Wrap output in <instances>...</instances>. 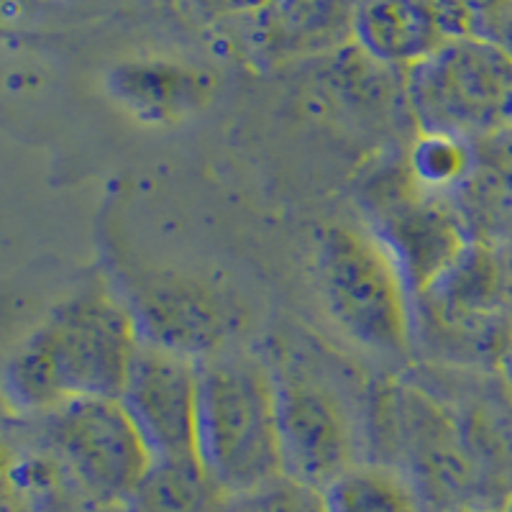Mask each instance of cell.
Segmentation results:
<instances>
[{
    "mask_svg": "<svg viewBox=\"0 0 512 512\" xmlns=\"http://www.w3.org/2000/svg\"><path fill=\"white\" fill-rule=\"evenodd\" d=\"M139 344L123 297L80 292L59 303L8 356V405L21 415H44L77 397H118Z\"/></svg>",
    "mask_w": 512,
    "mask_h": 512,
    "instance_id": "6da1fadb",
    "label": "cell"
},
{
    "mask_svg": "<svg viewBox=\"0 0 512 512\" xmlns=\"http://www.w3.org/2000/svg\"><path fill=\"white\" fill-rule=\"evenodd\" d=\"M364 448L369 461L408 474L431 512L495 505L454 413L408 372L369 392Z\"/></svg>",
    "mask_w": 512,
    "mask_h": 512,
    "instance_id": "7a4b0ae2",
    "label": "cell"
},
{
    "mask_svg": "<svg viewBox=\"0 0 512 512\" xmlns=\"http://www.w3.org/2000/svg\"><path fill=\"white\" fill-rule=\"evenodd\" d=\"M198 459L223 497L285 477L272 364L254 351L233 346L200 361Z\"/></svg>",
    "mask_w": 512,
    "mask_h": 512,
    "instance_id": "3957f363",
    "label": "cell"
},
{
    "mask_svg": "<svg viewBox=\"0 0 512 512\" xmlns=\"http://www.w3.org/2000/svg\"><path fill=\"white\" fill-rule=\"evenodd\" d=\"M315 277L328 315L361 349L413 356V297L395 259L369 226L331 223L315 246Z\"/></svg>",
    "mask_w": 512,
    "mask_h": 512,
    "instance_id": "277c9868",
    "label": "cell"
},
{
    "mask_svg": "<svg viewBox=\"0 0 512 512\" xmlns=\"http://www.w3.org/2000/svg\"><path fill=\"white\" fill-rule=\"evenodd\" d=\"M405 88L418 134L477 141L512 128V57L492 39L446 41L410 67Z\"/></svg>",
    "mask_w": 512,
    "mask_h": 512,
    "instance_id": "5b68a950",
    "label": "cell"
},
{
    "mask_svg": "<svg viewBox=\"0 0 512 512\" xmlns=\"http://www.w3.org/2000/svg\"><path fill=\"white\" fill-rule=\"evenodd\" d=\"M44 443L85 500L126 507L152 472V451L118 397H77L41 415Z\"/></svg>",
    "mask_w": 512,
    "mask_h": 512,
    "instance_id": "8992f818",
    "label": "cell"
},
{
    "mask_svg": "<svg viewBox=\"0 0 512 512\" xmlns=\"http://www.w3.org/2000/svg\"><path fill=\"white\" fill-rule=\"evenodd\" d=\"M361 200L367 226L392 254L410 297L438 280L472 244L451 198L425 190L405 157L369 175Z\"/></svg>",
    "mask_w": 512,
    "mask_h": 512,
    "instance_id": "52a82bcc",
    "label": "cell"
},
{
    "mask_svg": "<svg viewBox=\"0 0 512 512\" xmlns=\"http://www.w3.org/2000/svg\"><path fill=\"white\" fill-rule=\"evenodd\" d=\"M277 392L282 472L292 482L323 492L336 477L364 461V433L349 405L326 379L297 361H269Z\"/></svg>",
    "mask_w": 512,
    "mask_h": 512,
    "instance_id": "ba28073f",
    "label": "cell"
},
{
    "mask_svg": "<svg viewBox=\"0 0 512 512\" xmlns=\"http://www.w3.org/2000/svg\"><path fill=\"white\" fill-rule=\"evenodd\" d=\"M121 297L134 315L141 341L198 361L239 346V305L203 277L144 269L128 277Z\"/></svg>",
    "mask_w": 512,
    "mask_h": 512,
    "instance_id": "9c48e42d",
    "label": "cell"
},
{
    "mask_svg": "<svg viewBox=\"0 0 512 512\" xmlns=\"http://www.w3.org/2000/svg\"><path fill=\"white\" fill-rule=\"evenodd\" d=\"M154 464H200V361L141 341L118 395Z\"/></svg>",
    "mask_w": 512,
    "mask_h": 512,
    "instance_id": "30bf717a",
    "label": "cell"
},
{
    "mask_svg": "<svg viewBox=\"0 0 512 512\" xmlns=\"http://www.w3.org/2000/svg\"><path fill=\"white\" fill-rule=\"evenodd\" d=\"M408 374L454 413L466 446L487 484L489 500H512V390L502 372L413 361Z\"/></svg>",
    "mask_w": 512,
    "mask_h": 512,
    "instance_id": "8fae6325",
    "label": "cell"
},
{
    "mask_svg": "<svg viewBox=\"0 0 512 512\" xmlns=\"http://www.w3.org/2000/svg\"><path fill=\"white\" fill-rule=\"evenodd\" d=\"M356 0H264L249 13L251 47L267 62L326 57L354 41Z\"/></svg>",
    "mask_w": 512,
    "mask_h": 512,
    "instance_id": "7c38bea8",
    "label": "cell"
},
{
    "mask_svg": "<svg viewBox=\"0 0 512 512\" xmlns=\"http://www.w3.org/2000/svg\"><path fill=\"white\" fill-rule=\"evenodd\" d=\"M354 41L379 62L408 72L451 36L431 0H356Z\"/></svg>",
    "mask_w": 512,
    "mask_h": 512,
    "instance_id": "4fadbf2b",
    "label": "cell"
},
{
    "mask_svg": "<svg viewBox=\"0 0 512 512\" xmlns=\"http://www.w3.org/2000/svg\"><path fill=\"white\" fill-rule=\"evenodd\" d=\"M469 239L500 244L512 236V128L474 141V169L451 195Z\"/></svg>",
    "mask_w": 512,
    "mask_h": 512,
    "instance_id": "5bb4252c",
    "label": "cell"
},
{
    "mask_svg": "<svg viewBox=\"0 0 512 512\" xmlns=\"http://www.w3.org/2000/svg\"><path fill=\"white\" fill-rule=\"evenodd\" d=\"M323 512H431L405 472L382 461H356L320 492Z\"/></svg>",
    "mask_w": 512,
    "mask_h": 512,
    "instance_id": "9a60e30c",
    "label": "cell"
},
{
    "mask_svg": "<svg viewBox=\"0 0 512 512\" xmlns=\"http://www.w3.org/2000/svg\"><path fill=\"white\" fill-rule=\"evenodd\" d=\"M410 172L425 190L451 198L474 169V141L443 134H415L405 154Z\"/></svg>",
    "mask_w": 512,
    "mask_h": 512,
    "instance_id": "2e32d148",
    "label": "cell"
},
{
    "mask_svg": "<svg viewBox=\"0 0 512 512\" xmlns=\"http://www.w3.org/2000/svg\"><path fill=\"white\" fill-rule=\"evenodd\" d=\"M221 512H323L320 492L282 477L249 495L228 497Z\"/></svg>",
    "mask_w": 512,
    "mask_h": 512,
    "instance_id": "e0dca14e",
    "label": "cell"
},
{
    "mask_svg": "<svg viewBox=\"0 0 512 512\" xmlns=\"http://www.w3.org/2000/svg\"><path fill=\"white\" fill-rule=\"evenodd\" d=\"M507 3L510 0H431L451 39H461V36L489 39L497 13Z\"/></svg>",
    "mask_w": 512,
    "mask_h": 512,
    "instance_id": "ac0fdd59",
    "label": "cell"
},
{
    "mask_svg": "<svg viewBox=\"0 0 512 512\" xmlns=\"http://www.w3.org/2000/svg\"><path fill=\"white\" fill-rule=\"evenodd\" d=\"M492 259H495V280H497V305L500 313L512 320V236L510 239L492 244Z\"/></svg>",
    "mask_w": 512,
    "mask_h": 512,
    "instance_id": "d6986e66",
    "label": "cell"
},
{
    "mask_svg": "<svg viewBox=\"0 0 512 512\" xmlns=\"http://www.w3.org/2000/svg\"><path fill=\"white\" fill-rule=\"evenodd\" d=\"M489 39L497 41V44H500V47L512 57V0L502 8L500 13H497Z\"/></svg>",
    "mask_w": 512,
    "mask_h": 512,
    "instance_id": "ffe728a7",
    "label": "cell"
},
{
    "mask_svg": "<svg viewBox=\"0 0 512 512\" xmlns=\"http://www.w3.org/2000/svg\"><path fill=\"white\" fill-rule=\"evenodd\" d=\"M210 6H216V8H221V11H246V13H251V11H256V8L262 6L264 0H208Z\"/></svg>",
    "mask_w": 512,
    "mask_h": 512,
    "instance_id": "44dd1931",
    "label": "cell"
},
{
    "mask_svg": "<svg viewBox=\"0 0 512 512\" xmlns=\"http://www.w3.org/2000/svg\"><path fill=\"white\" fill-rule=\"evenodd\" d=\"M461 512H512L510 505H484V507H469Z\"/></svg>",
    "mask_w": 512,
    "mask_h": 512,
    "instance_id": "7402d4cb",
    "label": "cell"
},
{
    "mask_svg": "<svg viewBox=\"0 0 512 512\" xmlns=\"http://www.w3.org/2000/svg\"><path fill=\"white\" fill-rule=\"evenodd\" d=\"M502 374H505L507 384H510V390H512V346H510V351H507L505 361H502Z\"/></svg>",
    "mask_w": 512,
    "mask_h": 512,
    "instance_id": "603a6c76",
    "label": "cell"
},
{
    "mask_svg": "<svg viewBox=\"0 0 512 512\" xmlns=\"http://www.w3.org/2000/svg\"><path fill=\"white\" fill-rule=\"evenodd\" d=\"M510 507H512V500H510Z\"/></svg>",
    "mask_w": 512,
    "mask_h": 512,
    "instance_id": "cb8c5ba5",
    "label": "cell"
}]
</instances>
